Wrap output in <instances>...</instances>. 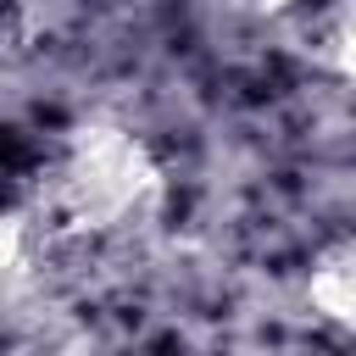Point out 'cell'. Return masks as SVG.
Returning a JSON list of instances; mask_svg holds the SVG:
<instances>
[{"mask_svg": "<svg viewBox=\"0 0 356 356\" xmlns=\"http://www.w3.org/2000/svg\"><path fill=\"white\" fill-rule=\"evenodd\" d=\"M161 200V167L156 156L111 122H89L78 128L44 184V222H56L61 234L78 239H106L134 228L139 217H150V206Z\"/></svg>", "mask_w": 356, "mask_h": 356, "instance_id": "cell-1", "label": "cell"}, {"mask_svg": "<svg viewBox=\"0 0 356 356\" xmlns=\"http://www.w3.org/2000/svg\"><path fill=\"white\" fill-rule=\"evenodd\" d=\"M306 300L317 306V317H328L334 328L356 334V239L328 245L312 273H306Z\"/></svg>", "mask_w": 356, "mask_h": 356, "instance_id": "cell-2", "label": "cell"}, {"mask_svg": "<svg viewBox=\"0 0 356 356\" xmlns=\"http://www.w3.org/2000/svg\"><path fill=\"white\" fill-rule=\"evenodd\" d=\"M312 44H317V61L334 78H350L356 83V0H345L339 11H328Z\"/></svg>", "mask_w": 356, "mask_h": 356, "instance_id": "cell-3", "label": "cell"}, {"mask_svg": "<svg viewBox=\"0 0 356 356\" xmlns=\"http://www.w3.org/2000/svg\"><path fill=\"white\" fill-rule=\"evenodd\" d=\"M28 256H33V217L0 211V289L28 273Z\"/></svg>", "mask_w": 356, "mask_h": 356, "instance_id": "cell-4", "label": "cell"}, {"mask_svg": "<svg viewBox=\"0 0 356 356\" xmlns=\"http://www.w3.org/2000/svg\"><path fill=\"white\" fill-rule=\"evenodd\" d=\"M245 11H256V17H278V11H289L295 0H239Z\"/></svg>", "mask_w": 356, "mask_h": 356, "instance_id": "cell-5", "label": "cell"}]
</instances>
